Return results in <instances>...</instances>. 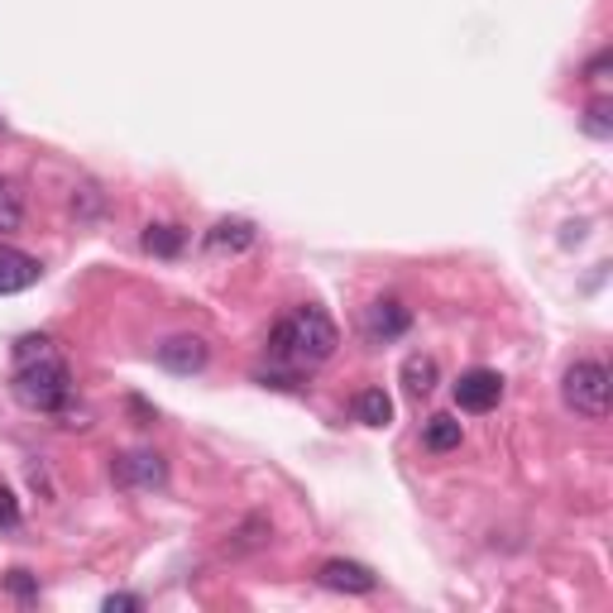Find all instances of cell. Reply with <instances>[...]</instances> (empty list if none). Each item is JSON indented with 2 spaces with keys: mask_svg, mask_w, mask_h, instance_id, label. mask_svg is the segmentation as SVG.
<instances>
[{
  "mask_svg": "<svg viewBox=\"0 0 613 613\" xmlns=\"http://www.w3.org/2000/svg\"><path fill=\"white\" fill-rule=\"evenodd\" d=\"M335 346H341V331L321 306H298L269 331V354L283 364H321L335 354Z\"/></svg>",
  "mask_w": 613,
  "mask_h": 613,
  "instance_id": "obj_1",
  "label": "cell"
},
{
  "mask_svg": "<svg viewBox=\"0 0 613 613\" xmlns=\"http://www.w3.org/2000/svg\"><path fill=\"white\" fill-rule=\"evenodd\" d=\"M14 398L25 402V408H35V412H62L68 408V398H72V374H68V364L53 360V354H39V360H25L20 364V374H14Z\"/></svg>",
  "mask_w": 613,
  "mask_h": 613,
  "instance_id": "obj_2",
  "label": "cell"
},
{
  "mask_svg": "<svg viewBox=\"0 0 613 613\" xmlns=\"http://www.w3.org/2000/svg\"><path fill=\"white\" fill-rule=\"evenodd\" d=\"M561 398H566L571 412L590 417V422H604V417H609V398H613L609 369L600 360H575L566 369V383H561Z\"/></svg>",
  "mask_w": 613,
  "mask_h": 613,
  "instance_id": "obj_3",
  "label": "cell"
},
{
  "mask_svg": "<svg viewBox=\"0 0 613 613\" xmlns=\"http://www.w3.org/2000/svg\"><path fill=\"white\" fill-rule=\"evenodd\" d=\"M504 398V374L498 369H465L456 379V408L460 412H489Z\"/></svg>",
  "mask_w": 613,
  "mask_h": 613,
  "instance_id": "obj_4",
  "label": "cell"
},
{
  "mask_svg": "<svg viewBox=\"0 0 613 613\" xmlns=\"http://www.w3.org/2000/svg\"><path fill=\"white\" fill-rule=\"evenodd\" d=\"M110 475H116L120 489H164L168 465H164V456H154V450H130V456H116Z\"/></svg>",
  "mask_w": 613,
  "mask_h": 613,
  "instance_id": "obj_5",
  "label": "cell"
},
{
  "mask_svg": "<svg viewBox=\"0 0 613 613\" xmlns=\"http://www.w3.org/2000/svg\"><path fill=\"white\" fill-rule=\"evenodd\" d=\"M317 580L327 590H335V594H374L379 590V575L369 571V566H360V561H327V566L317 571Z\"/></svg>",
  "mask_w": 613,
  "mask_h": 613,
  "instance_id": "obj_6",
  "label": "cell"
},
{
  "mask_svg": "<svg viewBox=\"0 0 613 613\" xmlns=\"http://www.w3.org/2000/svg\"><path fill=\"white\" fill-rule=\"evenodd\" d=\"M206 354L212 350H206L202 335H168V341L154 350V360L164 364L168 374H197V369L206 364Z\"/></svg>",
  "mask_w": 613,
  "mask_h": 613,
  "instance_id": "obj_7",
  "label": "cell"
},
{
  "mask_svg": "<svg viewBox=\"0 0 613 613\" xmlns=\"http://www.w3.org/2000/svg\"><path fill=\"white\" fill-rule=\"evenodd\" d=\"M39 279H43V264L35 260V254L0 245V298H10V293H25V288H35Z\"/></svg>",
  "mask_w": 613,
  "mask_h": 613,
  "instance_id": "obj_8",
  "label": "cell"
},
{
  "mask_svg": "<svg viewBox=\"0 0 613 613\" xmlns=\"http://www.w3.org/2000/svg\"><path fill=\"white\" fill-rule=\"evenodd\" d=\"M408 327H412V312L402 302H374L369 306V317H364V335L374 346H389V341H398V335H408Z\"/></svg>",
  "mask_w": 613,
  "mask_h": 613,
  "instance_id": "obj_9",
  "label": "cell"
},
{
  "mask_svg": "<svg viewBox=\"0 0 613 613\" xmlns=\"http://www.w3.org/2000/svg\"><path fill=\"white\" fill-rule=\"evenodd\" d=\"M254 221H221V225H212V235H206V250H216V254H240V250H250L254 245Z\"/></svg>",
  "mask_w": 613,
  "mask_h": 613,
  "instance_id": "obj_10",
  "label": "cell"
},
{
  "mask_svg": "<svg viewBox=\"0 0 613 613\" xmlns=\"http://www.w3.org/2000/svg\"><path fill=\"white\" fill-rule=\"evenodd\" d=\"M437 379H441V369L431 354H408L402 360V389H408L412 398H427L431 389H437Z\"/></svg>",
  "mask_w": 613,
  "mask_h": 613,
  "instance_id": "obj_11",
  "label": "cell"
},
{
  "mask_svg": "<svg viewBox=\"0 0 613 613\" xmlns=\"http://www.w3.org/2000/svg\"><path fill=\"white\" fill-rule=\"evenodd\" d=\"M460 441H465V431H460L456 417H446V412L427 417V427H422V446H427V450L446 456V450H460Z\"/></svg>",
  "mask_w": 613,
  "mask_h": 613,
  "instance_id": "obj_12",
  "label": "cell"
},
{
  "mask_svg": "<svg viewBox=\"0 0 613 613\" xmlns=\"http://www.w3.org/2000/svg\"><path fill=\"white\" fill-rule=\"evenodd\" d=\"M354 417H360L364 427H389L393 422V398L383 389H360L354 393Z\"/></svg>",
  "mask_w": 613,
  "mask_h": 613,
  "instance_id": "obj_13",
  "label": "cell"
},
{
  "mask_svg": "<svg viewBox=\"0 0 613 613\" xmlns=\"http://www.w3.org/2000/svg\"><path fill=\"white\" fill-rule=\"evenodd\" d=\"M269 518H245L235 527V537L225 542V556H245V552H254V546H264L269 542Z\"/></svg>",
  "mask_w": 613,
  "mask_h": 613,
  "instance_id": "obj_14",
  "label": "cell"
},
{
  "mask_svg": "<svg viewBox=\"0 0 613 613\" xmlns=\"http://www.w3.org/2000/svg\"><path fill=\"white\" fill-rule=\"evenodd\" d=\"M183 245H187V235L177 231V225H149V231H144V250H149V254H164V260L183 254Z\"/></svg>",
  "mask_w": 613,
  "mask_h": 613,
  "instance_id": "obj_15",
  "label": "cell"
},
{
  "mask_svg": "<svg viewBox=\"0 0 613 613\" xmlns=\"http://www.w3.org/2000/svg\"><path fill=\"white\" fill-rule=\"evenodd\" d=\"M20 225H25V202H20V192H14V183L0 177V235L20 231Z\"/></svg>",
  "mask_w": 613,
  "mask_h": 613,
  "instance_id": "obj_16",
  "label": "cell"
},
{
  "mask_svg": "<svg viewBox=\"0 0 613 613\" xmlns=\"http://www.w3.org/2000/svg\"><path fill=\"white\" fill-rule=\"evenodd\" d=\"M260 383H264V389H283V393H298L302 389V379L293 374V369H264Z\"/></svg>",
  "mask_w": 613,
  "mask_h": 613,
  "instance_id": "obj_17",
  "label": "cell"
},
{
  "mask_svg": "<svg viewBox=\"0 0 613 613\" xmlns=\"http://www.w3.org/2000/svg\"><path fill=\"white\" fill-rule=\"evenodd\" d=\"M6 585H10L14 600H35V594H39V585H35V575H29V571H10Z\"/></svg>",
  "mask_w": 613,
  "mask_h": 613,
  "instance_id": "obj_18",
  "label": "cell"
},
{
  "mask_svg": "<svg viewBox=\"0 0 613 613\" xmlns=\"http://www.w3.org/2000/svg\"><path fill=\"white\" fill-rule=\"evenodd\" d=\"M0 527H20V504H14L6 484H0Z\"/></svg>",
  "mask_w": 613,
  "mask_h": 613,
  "instance_id": "obj_19",
  "label": "cell"
},
{
  "mask_svg": "<svg viewBox=\"0 0 613 613\" xmlns=\"http://www.w3.org/2000/svg\"><path fill=\"white\" fill-rule=\"evenodd\" d=\"M14 354H20V364L25 360H39V354H48V335H25V341L14 346Z\"/></svg>",
  "mask_w": 613,
  "mask_h": 613,
  "instance_id": "obj_20",
  "label": "cell"
},
{
  "mask_svg": "<svg viewBox=\"0 0 613 613\" xmlns=\"http://www.w3.org/2000/svg\"><path fill=\"white\" fill-rule=\"evenodd\" d=\"M101 609H106V613H139L144 600H139V594H110V600H106Z\"/></svg>",
  "mask_w": 613,
  "mask_h": 613,
  "instance_id": "obj_21",
  "label": "cell"
},
{
  "mask_svg": "<svg viewBox=\"0 0 613 613\" xmlns=\"http://www.w3.org/2000/svg\"><path fill=\"white\" fill-rule=\"evenodd\" d=\"M585 125H590V135H600V139H604V135H609V106H604V101H594Z\"/></svg>",
  "mask_w": 613,
  "mask_h": 613,
  "instance_id": "obj_22",
  "label": "cell"
},
{
  "mask_svg": "<svg viewBox=\"0 0 613 613\" xmlns=\"http://www.w3.org/2000/svg\"><path fill=\"white\" fill-rule=\"evenodd\" d=\"M96 206H101V197H96V187H82V192H77V197H72V212H77V216H82V212H96Z\"/></svg>",
  "mask_w": 613,
  "mask_h": 613,
  "instance_id": "obj_23",
  "label": "cell"
},
{
  "mask_svg": "<svg viewBox=\"0 0 613 613\" xmlns=\"http://www.w3.org/2000/svg\"><path fill=\"white\" fill-rule=\"evenodd\" d=\"M604 68H609V53H600V58H594V62H590V68H585V72H590V77H600Z\"/></svg>",
  "mask_w": 613,
  "mask_h": 613,
  "instance_id": "obj_24",
  "label": "cell"
}]
</instances>
